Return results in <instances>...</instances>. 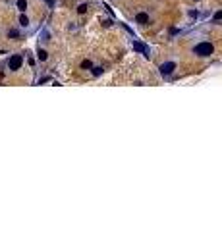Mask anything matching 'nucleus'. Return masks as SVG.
Returning a JSON list of instances; mask_svg holds the SVG:
<instances>
[{
    "label": "nucleus",
    "mask_w": 222,
    "mask_h": 231,
    "mask_svg": "<svg viewBox=\"0 0 222 231\" xmlns=\"http://www.w3.org/2000/svg\"><path fill=\"white\" fill-rule=\"evenodd\" d=\"M45 2H48V4H50V6H52V0H45Z\"/></svg>",
    "instance_id": "4468645a"
},
{
    "label": "nucleus",
    "mask_w": 222,
    "mask_h": 231,
    "mask_svg": "<svg viewBox=\"0 0 222 231\" xmlns=\"http://www.w3.org/2000/svg\"><path fill=\"white\" fill-rule=\"evenodd\" d=\"M77 12H79V14H85V12H87V4H81L77 8Z\"/></svg>",
    "instance_id": "1a4fd4ad"
},
{
    "label": "nucleus",
    "mask_w": 222,
    "mask_h": 231,
    "mask_svg": "<svg viewBox=\"0 0 222 231\" xmlns=\"http://www.w3.org/2000/svg\"><path fill=\"white\" fill-rule=\"evenodd\" d=\"M81 68H83V69H89V68H91V62H89V60H85L83 64H81Z\"/></svg>",
    "instance_id": "f8f14e48"
},
{
    "label": "nucleus",
    "mask_w": 222,
    "mask_h": 231,
    "mask_svg": "<svg viewBox=\"0 0 222 231\" xmlns=\"http://www.w3.org/2000/svg\"><path fill=\"white\" fill-rule=\"evenodd\" d=\"M135 21H137V23H141V25H145V23L149 21V15L141 12V14H137V18H135Z\"/></svg>",
    "instance_id": "39448f33"
},
{
    "label": "nucleus",
    "mask_w": 222,
    "mask_h": 231,
    "mask_svg": "<svg viewBox=\"0 0 222 231\" xmlns=\"http://www.w3.org/2000/svg\"><path fill=\"white\" fill-rule=\"evenodd\" d=\"M46 56H48V54H46L45 50H39V60H41V62H45V60H46Z\"/></svg>",
    "instance_id": "6e6552de"
},
{
    "label": "nucleus",
    "mask_w": 222,
    "mask_h": 231,
    "mask_svg": "<svg viewBox=\"0 0 222 231\" xmlns=\"http://www.w3.org/2000/svg\"><path fill=\"white\" fill-rule=\"evenodd\" d=\"M220 19H222V10H220V12H216V14H214V21H220Z\"/></svg>",
    "instance_id": "9b49d317"
},
{
    "label": "nucleus",
    "mask_w": 222,
    "mask_h": 231,
    "mask_svg": "<svg viewBox=\"0 0 222 231\" xmlns=\"http://www.w3.org/2000/svg\"><path fill=\"white\" fill-rule=\"evenodd\" d=\"M8 35H10V37H12V39H16V37H18V35H19V31H16V29H12V31H10Z\"/></svg>",
    "instance_id": "9d476101"
},
{
    "label": "nucleus",
    "mask_w": 222,
    "mask_h": 231,
    "mask_svg": "<svg viewBox=\"0 0 222 231\" xmlns=\"http://www.w3.org/2000/svg\"><path fill=\"white\" fill-rule=\"evenodd\" d=\"M102 73V68H95L93 69V75H101Z\"/></svg>",
    "instance_id": "ddd939ff"
},
{
    "label": "nucleus",
    "mask_w": 222,
    "mask_h": 231,
    "mask_svg": "<svg viewBox=\"0 0 222 231\" xmlns=\"http://www.w3.org/2000/svg\"><path fill=\"white\" fill-rule=\"evenodd\" d=\"M21 64H23V58H21L19 54H14L12 58H10V62H8V68L16 71V69H19V68H21Z\"/></svg>",
    "instance_id": "f03ea898"
},
{
    "label": "nucleus",
    "mask_w": 222,
    "mask_h": 231,
    "mask_svg": "<svg viewBox=\"0 0 222 231\" xmlns=\"http://www.w3.org/2000/svg\"><path fill=\"white\" fill-rule=\"evenodd\" d=\"M18 8H19V12H25V10H27V2H25V0H19Z\"/></svg>",
    "instance_id": "423d86ee"
},
{
    "label": "nucleus",
    "mask_w": 222,
    "mask_h": 231,
    "mask_svg": "<svg viewBox=\"0 0 222 231\" xmlns=\"http://www.w3.org/2000/svg\"><path fill=\"white\" fill-rule=\"evenodd\" d=\"M19 23H21L23 27H27V25H29V19L25 18V15H21V18H19Z\"/></svg>",
    "instance_id": "0eeeda50"
},
{
    "label": "nucleus",
    "mask_w": 222,
    "mask_h": 231,
    "mask_svg": "<svg viewBox=\"0 0 222 231\" xmlns=\"http://www.w3.org/2000/svg\"><path fill=\"white\" fill-rule=\"evenodd\" d=\"M174 69H176V64H174V62H166V64L160 65V73L162 75H170Z\"/></svg>",
    "instance_id": "7ed1b4c3"
},
{
    "label": "nucleus",
    "mask_w": 222,
    "mask_h": 231,
    "mask_svg": "<svg viewBox=\"0 0 222 231\" xmlns=\"http://www.w3.org/2000/svg\"><path fill=\"white\" fill-rule=\"evenodd\" d=\"M195 54L197 56H211L213 54V44L211 42H201L195 46Z\"/></svg>",
    "instance_id": "f257e3e1"
},
{
    "label": "nucleus",
    "mask_w": 222,
    "mask_h": 231,
    "mask_svg": "<svg viewBox=\"0 0 222 231\" xmlns=\"http://www.w3.org/2000/svg\"><path fill=\"white\" fill-rule=\"evenodd\" d=\"M133 50H137V52H143L145 56H149V48L143 44V42H133Z\"/></svg>",
    "instance_id": "20e7f679"
}]
</instances>
